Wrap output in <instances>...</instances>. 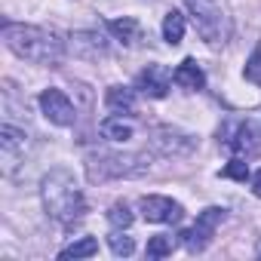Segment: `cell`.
Here are the masks:
<instances>
[{
	"label": "cell",
	"mask_w": 261,
	"mask_h": 261,
	"mask_svg": "<svg viewBox=\"0 0 261 261\" xmlns=\"http://www.w3.org/2000/svg\"><path fill=\"white\" fill-rule=\"evenodd\" d=\"M172 80H175L178 86H185V89H203V86H206V74H203V68H200L194 59H185V62L172 71Z\"/></svg>",
	"instance_id": "13"
},
{
	"label": "cell",
	"mask_w": 261,
	"mask_h": 261,
	"mask_svg": "<svg viewBox=\"0 0 261 261\" xmlns=\"http://www.w3.org/2000/svg\"><path fill=\"white\" fill-rule=\"evenodd\" d=\"M181 37H185V16H181L178 10H169L166 19H163V40H166L169 46H178Z\"/></svg>",
	"instance_id": "17"
},
{
	"label": "cell",
	"mask_w": 261,
	"mask_h": 261,
	"mask_svg": "<svg viewBox=\"0 0 261 261\" xmlns=\"http://www.w3.org/2000/svg\"><path fill=\"white\" fill-rule=\"evenodd\" d=\"M169 83H172V74H169V68H163V65H148V68L139 74V80H136V86H139L145 95H151V98H166Z\"/></svg>",
	"instance_id": "12"
},
{
	"label": "cell",
	"mask_w": 261,
	"mask_h": 261,
	"mask_svg": "<svg viewBox=\"0 0 261 261\" xmlns=\"http://www.w3.org/2000/svg\"><path fill=\"white\" fill-rule=\"evenodd\" d=\"M40 111H43V117H46L49 123H56V126H71V123L77 120L74 101H71L62 89H53V86L40 92Z\"/></svg>",
	"instance_id": "9"
},
{
	"label": "cell",
	"mask_w": 261,
	"mask_h": 261,
	"mask_svg": "<svg viewBox=\"0 0 261 261\" xmlns=\"http://www.w3.org/2000/svg\"><path fill=\"white\" fill-rule=\"evenodd\" d=\"M221 139H224V148H227V151H233L237 157H255V154L261 151L258 129H255V123H252L249 117H246V120L230 123V129H224Z\"/></svg>",
	"instance_id": "7"
},
{
	"label": "cell",
	"mask_w": 261,
	"mask_h": 261,
	"mask_svg": "<svg viewBox=\"0 0 261 261\" xmlns=\"http://www.w3.org/2000/svg\"><path fill=\"white\" fill-rule=\"evenodd\" d=\"M71 53L77 59H105L108 56V40L98 31H74L71 34Z\"/></svg>",
	"instance_id": "11"
},
{
	"label": "cell",
	"mask_w": 261,
	"mask_h": 261,
	"mask_svg": "<svg viewBox=\"0 0 261 261\" xmlns=\"http://www.w3.org/2000/svg\"><path fill=\"white\" fill-rule=\"evenodd\" d=\"M4 40L16 56H22L28 62H37V65H59L62 56H65V43L59 40V34L46 31V28H37V25L4 22Z\"/></svg>",
	"instance_id": "2"
},
{
	"label": "cell",
	"mask_w": 261,
	"mask_h": 261,
	"mask_svg": "<svg viewBox=\"0 0 261 261\" xmlns=\"http://www.w3.org/2000/svg\"><path fill=\"white\" fill-rule=\"evenodd\" d=\"M252 194H255V197H261V169L252 175Z\"/></svg>",
	"instance_id": "24"
},
{
	"label": "cell",
	"mask_w": 261,
	"mask_h": 261,
	"mask_svg": "<svg viewBox=\"0 0 261 261\" xmlns=\"http://www.w3.org/2000/svg\"><path fill=\"white\" fill-rule=\"evenodd\" d=\"M105 101H108V108L117 111V114H133V111H136V92L126 89V86H111Z\"/></svg>",
	"instance_id": "15"
},
{
	"label": "cell",
	"mask_w": 261,
	"mask_h": 261,
	"mask_svg": "<svg viewBox=\"0 0 261 261\" xmlns=\"http://www.w3.org/2000/svg\"><path fill=\"white\" fill-rule=\"evenodd\" d=\"M31 148V139L25 136V129H16L13 123L0 126V163H4V172L13 175L19 163H25V154Z\"/></svg>",
	"instance_id": "5"
},
{
	"label": "cell",
	"mask_w": 261,
	"mask_h": 261,
	"mask_svg": "<svg viewBox=\"0 0 261 261\" xmlns=\"http://www.w3.org/2000/svg\"><path fill=\"white\" fill-rule=\"evenodd\" d=\"M197 148V139H191L181 129H172V126H160L154 129L151 136V151L154 154H163V157H185Z\"/></svg>",
	"instance_id": "8"
},
{
	"label": "cell",
	"mask_w": 261,
	"mask_h": 261,
	"mask_svg": "<svg viewBox=\"0 0 261 261\" xmlns=\"http://www.w3.org/2000/svg\"><path fill=\"white\" fill-rule=\"evenodd\" d=\"M98 252V240L95 237H80V240H74L71 246H65L62 252H59V258L62 261H68V258H89V255H95Z\"/></svg>",
	"instance_id": "18"
},
{
	"label": "cell",
	"mask_w": 261,
	"mask_h": 261,
	"mask_svg": "<svg viewBox=\"0 0 261 261\" xmlns=\"http://www.w3.org/2000/svg\"><path fill=\"white\" fill-rule=\"evenodd\" d=\"M139 209H142L145 221H154V224H175L185 215L181 203H175L169 197H157V194L154 197H142L139 200Z\"/></svg>",
	"instance_id": "10"
},
{
	"label": "cell",
	"mask_w": 261,
	"mask_h": 261,
	"mask_svg": "<svg viewBox=\"0 0 261 261\" xmlns=\"http://www.w3.org/2000/svg\"><path fill=\"white\" fill-rule=\"evenodd\" d=\"M224 221V209H218V206H209V209H203L200 215H197V221H194V227L191 230H185V233H178L181 240H185V246H188V252H203L209 243H212V237H215V227Z\"/></svg>",
	"instance_id": "6"
},
{
	"label": "cell",
	"mask_w": 261,
	"mask_h": 261,
	"mask_svg": "<svg viewBox=\"0 0 261 261\" xmlns=\"http://www.w3.org/2000/svg\"><path fill=\"white\" fill-rule=\"evenodd\" d=\"M175 246H178V240H175L172 233L151 237V240H148V258H166V255L175 252Z\"/></svg>",
	"instance_id": "19"
},
{
	"label": "cell",
	"mask_w": 261,
	"mask_h": 261,
	"mask_svg": "<svg viewBox=\"0 0 261 261\" xmlns=\"http://www.w3.org/2000/svg\"><path fill=\"white\" fill-rule=\"evenodd\" d=\"M108 221H111V227H129L133 224V212H129V206L126 203H114L111 209H108Z\"/></svg>",
	"instance_id": "21"
},
{
	"label": "cell",
	"mask_w": 261,
	"mask_h": 261,
	"mask_svg": "<svg viewBox=\"0 0 261 261\" xmlns=\"http://www.w3.org/2000/svg\"><path fill=\"white\" fill-rule=\"evenodd\" d=\"M98 133H101L105 139H111V142H129V139L136 136V126L129 123V120H123V114H117V117L101 120Z\"/></svg>",
	"instance_id": "14"
},
{
	"label": "cell",
	"mask_w": 261,
	"mask_h": 261,
	"mask_svg": "<svg viewBox=\"0 0 261 261\" xmlns=\"http://www.w3.org/2000/svg\"><path fill=\"white\" fill-rule=\"evenodd\" d=\"M40 200H43V209L53 221H59L62 227H74L83 212H86V200L74 181V175L68 169H53L49 175H43L40 181Z\"/></svg>",
	"instance_id": "1"
},
{
	"label": "cell",
	"mask_w": 261,
	"mask_h": 261,
	"mask_svg": "<svg viewBox=\"0 0 261 261\" xmlns=\"http://www.w3.org/2000/svg\"><path fill=\"white\" fill-rule=\"evenodd\" d=\"M221 175H224V178H233V181H246V178H252V175H249V166H246V160H243V157L230 160V163L221 169Z\"/></svg>",
	"instance_id": "22"
},
{
	"label": "cell",
	"mask_w": 261,
	"mask_h": 261,
	"mask_svg": "<svg viewBox=\"0 0 261 261\" xmlns=\"http://www.w3.org/2000/svg\"><path fill=\"white\" fill-rule=\"evenodd\" d=\"M246 80H252V83H258L261 86V40H258V46H255V53L249 56V62H246Z\"/></svg>",
	"instance_id": "23"
},
{
	"label": "cell",
	"mask_w": 261,
	"mask_h": 261,
	"mask_svg": "<svg viewBox=\"0 0 261 261\" xmlns=\"http://www.w3.org/2000/svg\"><path fill=\"white\" fill-rule=\"evenodd\" d=\"M188 10L194 16L197 34L206 43H221L227 37V19L218 7V0H188Z\"/></svg>",
	"instance_id": "4"
},
{
	"label": "cell",
	"mask_w": 261,
	"mask_h": 261,
	"mask_svg": "<svg viewBox=\"0 0 261 261\" xmlns=\"http://www.w3.org/2000/svg\"><path fill=\"white\" fill-rule=\"evenodd\" d=\"M108 31H111L117 40H123V43H136L142 28H139V22H136V19L123 16V19H111V22H108Z\"/></svg>",
	"instance_id": "16"
},
{
	"label": "cell",
	"mask_w": 261,
	"mask_h": 261,
	"mask_svg": "<svg viewBox=\"0 0 261 261\" xmlns=\"http://www.w3.org/2000/svg\"><path fill=\"white\" fill-rule=\"evenodd\" d=\"M108 246H111V252H114L117 258H129V255L136 252L133 237H126V233H111V237H108Z\"/></svg>",
	"instance_id": "20"
},
{
	"label": "cell",
	"mask_w": 261,
	"mask_h": 261,
	"mask_svg": "<svg viewBox=\"0 0 261 261\" xmlns=\"http://www.w3.org/2000/svg\"><path fill=\"white\" fill-rule=\"evenodd\" d=\"M151 157L148 154H114V151H98L89 154L86 169L92 181H108V178H133L148 172Z\"/></svg>",
	"instance_id": "3"
},
{
	"label": "cell",
	"mask_w": 261,
	"mask_h": 261,
	"mask_svg": "<svg viewBox=\"0 0 261 261\" xmlns=\"http://www.w3.org/2000/svg\"><path fill=\"white\" fill-rule=\"evenodd\" d=\"M258 258H261V243H258Z\"/></svg>",
	"instance_id": "25"
}]
</instances>
